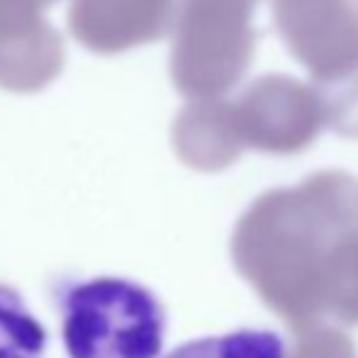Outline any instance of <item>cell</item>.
<instances>
[{
  "instance_id": "cell-9",
  "label": "cell",
  "mask_w": 358,
  "mask_h": 358,
  "mask_svg": "<svg viewBox=\"0 0 358 358\" xmlns=\"http://www.w3.org/2000/svg\"><path fill=\"white\" fill-rule=\"evenodd\" d=\"M322 322L358 324V234L349 236L336 249L320 295Z\"/></svg>"
},
{
  "instance_id": "cell-5",
  "label": "cell",
  "mask_w": 358,
  "mask_h": 358,
  "mask_svg": "<svg viewBox=\"0 0 358 358\" xmlns=\"http://www.w3.org/2000/svg\"><path fill=\"white\" fill-rule=\"evenodd\" d=\"M273 20L290 54L310 69L312 83L358 71L356 0H273Z\"/></svg>"
},
{
  "instance_id": "cell-11",
  "label": "cell",
  "mask_w": 358,
  "mask_h": 358,
  "mask_svg": "<svg viewBox=\"0 0 358 358\" xmlns=\"http://www.w3.org/2000/svg\"><path fill=\"white\" fill-rule=\"evenodd\" d=\"M285 344L275 331L239 329L205 336L173 349L166 358H285Z\"/></svg>"
},
{
  "instance_id": "cell-3",
  "label": "cell",
  "mask_w": 358,
  "mask_h": 358,
  "mask_svg": "<svg viewBox=\"0 0 358 358\" xmlns=\"http://www.w3.org/2000/svg\"><path fill=\"white\" fill-rule=\"evenodd\" d=\"M259 0H178L171 78L193 100L231 90L254 57L251 15Z\"/></svg>"
},
{
  "instance_id": "cell-10",
  "label": "cell",
  "mask_w": 358,
  "mask_h": 358,
  "mask_svg": "<svg viewBox=\"0 0 358 358\" xmlns=\"http://www.w3.org/2000/svg\"><path fill=\"white\" fill-rule=\"evenodd\" d=\"M47 329L15 287L0 285V358H44Z\"/></svg>"
},
{
  "instance_id": "cell-4",
  "label": "cell",
  "mask_w": 358,
  "mask_h": 358,
  "mask_svg": "<svg viewBox=\"0 0 358 358\" xmlns=\"http://www.w3.org/2000/svg\"><path fill=\"white\" fill-rule=\"evenodd\" d=\"M231 108L241 144L266 154H297L324 124L312 85L280 73L251 80Z\"/></svg>"
},
{
  "instance_id": "cell-8",
  "label": "cell",
  "mask_w": 358,
  "mask_h": 358,
  "mask_svg": "<svg viewBox=\"0 0 358 358\" xmlns=\"http://www.w3.org/2000/svg\"><path fill=\"white\" fill-rule=\"evenodd\" d=\"M173 146L183 164L198 171H222L244 151L234 108L220 98L195 100L173 122Z\"/></svg>"
},
{
  "instance_id": "cell-13",
  "label": "cell",
  "mask_w": 358,
  "mask_h": 358,
  "mask_svg": "<svg viewBox=\"0 0 358 358\" xmlns=\"http://www.w3.org/2000/svg\"><path fill=\"white\" fill-rule=\"evenodd\" d=\"M285 358H356L354 341L329 324L295 331V346Z\"/></svg>"
},
{
  "instance_id": "cell-12",
  "label": "cell",
  "mask_w": 358,
  "mask_h": 358,
  "mask_svg": "<svg viewBox=\"0 0 358 358\" xmlns=\"http://www.w3.org/2000/svg\"><path fill=\"white\" fill-rule=\"evenodd\" d=\"M312 90L320 100L324 124L344 137L358 139V71L327 83H312Z\"/></svg>"
},
{
  "instance_id": "cell-6",
  "label": "cell",
  "mask_w": 358,
  "mask_h": 358,
  "mask_svg": "<svg viewBox=\"0 0 358 358\" xmlns=\"http://www.w3.org/2000/svg\"><path fill=\"white\" fill-rule=\"evenodd\" d=\"M42 0H0V88L34 93L64 69V39Z\"/></svg>"
},
{
  "instance_id": "cell-14",
  "label": "cell",
  "mask_w": 358,
  "mask_h": 358,
  "mask_svg": "<svg viewBox=\"0 0 358 358\" xmlns=\"http://www.w3.org/2000/svg\"><path fill=\"white\" fill-rule=\"evenodd\" d=\"M42 3H44V5H47V8H49V5H54V3H57V0H42Z\"/></svg>"
},
{
  "instance_id": "cell-7",
  "label": "cell",
  "mask_w": 358,
  "mask_h": 358,
  "mask_svg": "<svg viewBox=\"0 0 358 358\" xmlns=\"http://www.w3.org/2000/svg\"><path fill=\"white\" fill-rule=\"evenodd\" d=\"M176 0H71L69 27L85 49L120 54L166 37Z\"/></svg>"
},
{
  "instance_id": "cell-2",
  "label": "cell",
  "mask_w": 358,
  "mask_h": 358,
  "mask_svg": "<svg viewBox=\"0 0 358 358\" xmlns=\"http://www.w3.org/2000/svg\"><path fill=\"white\" fill-rule=\"evenodd\" d=\"M69 358H159L166 310L149 287L117 275L71 280L54 292Z\"/></svg>"
},
{
  "instance_id": "cell-1",
  "label": "cell",
  "mask_w": 358,
  "mask_h": 358,
  "mask_svg": "<svg viewBox=\"0 0 358 358\" xmlns=\"http://www.w3.org/2000/svg\"><path fill=\"white\" fill-rule=\"evenodd\" d=\"M358 234V180L320 171L295 188L254 200L231 234V261L259 297L292 327H322L320 295L336 249Z\"/></svg>"
}]
</instances>
